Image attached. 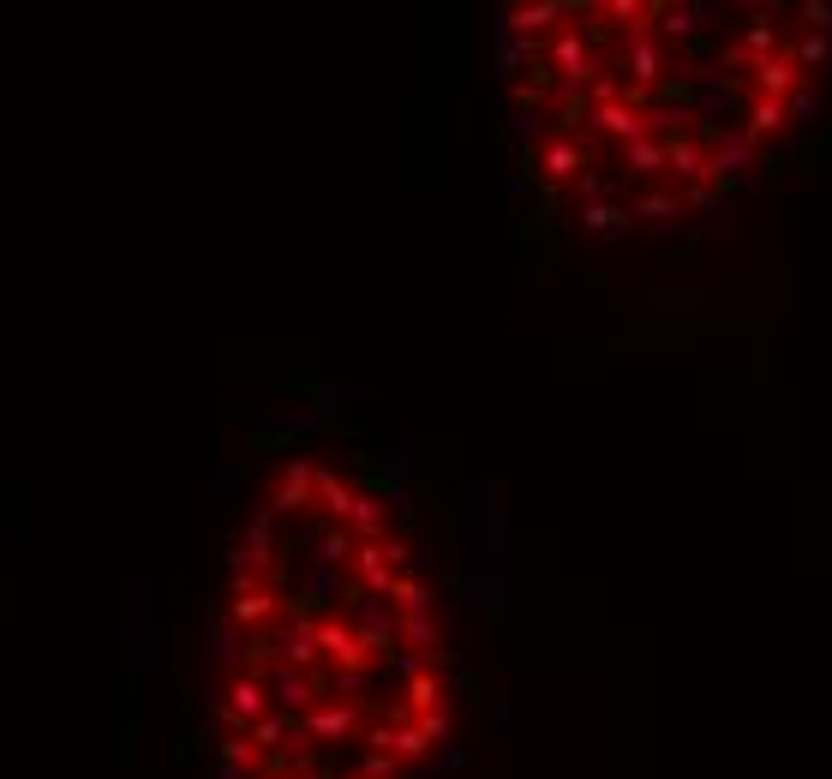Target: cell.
Wrapping results in <instances>:
<instances>
[{
  "label": "cell",
  "instance_id": "1",
  "mask_svg": "<svg viewBox=\"0 0 832 779\" xmlns=\"http://www.w3.org/2000/svg\"><path fill=\"white\" fill-rule=\"evenodd\" d=\"M300 726H306L311 744H341V738H353V731H360V708H353V701H341V696H323L318 708L300 719Z\"/></svg>",
  "mask_w": 832,
  "mask_h": 779
},
{
  "label": "cell",
  "instance_id": "2",
  "mask_svg": "<svg viewBox=\"0 0 832 779\" xmlns=\"http://www.w3.org/2000/svg\"><path fill=\"white\" fill-rule=\"evenodd\" d=\"M294 510H318V468L311 462H288L281 480H276L270 516H294Z\"/></svg>",
  "mask_w": 832,
  "mask_h": 779
},
{
  "label": "cell",
  "instance_id": "3",
  "mask_svg": "<svg viewBox=\"0 0 832 779\" xmlns=\"http://www.w3.org/2000/svg\"><path fill=\"white\" fill-rule=\"evenodd\" d=\"M360 773H366V779H396V773H401V761L390 756V749H371V744H366V756H360Z\"/></svg>",
  "mask_w": 832,
  "mask_h": 779
},
{
  "label": "cell",
  "instance_id": "4",
  "mask_svg": "<svg viewBox=\"0 0 832 779\" xmlns=\"http://www.w3.org/2000/svg\"><path fill=\"white\" fill-rule=\"evenodd\" d=\"M413 726H420L425 731V744H443V738H450V714H420V719H413Z\"/></svg>",
  "mask_w": 832,
  "mask_h": 779
},
{
  "label": "cell",
  "instance_id": "5",
  "mask_svg": "<svg viewBox=\"0 0 832 779\" xmlns=\"http://www.w3.org/2000/svg\"><path fill=\"white\" fill-rule=\"evenodd\" d=\"M341 779H366V773H341Z\"/></svg>",
  "mask_w": 832,
  "mask_h": 779
}]
</instances>
